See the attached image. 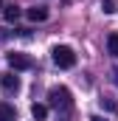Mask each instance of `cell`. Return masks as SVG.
I'll return each mask as SVG.
<instances>
[{
    "mask_svg": "<svg viewBox=\"0 0 118 121\" xmlns=\"http://www.w3.org/2000/svg\"><path fill=\"white\" fill-rule=\"evenodd\" d=\"M0 87L3 93H20V76L17 73H11V70H6V73H0Z\"/></svg>",
    "mask_w": 118,
    "mask_h": 121,
    "instance_id": "4",
    "label": "cell"
},
{
    "mask_svg": "<svg viewBox=\"0 0 118 121\" xmlns=\"http://www.w3.org/2000/svg\"><path fill=\"white\" fill-rule=\"evenodd\" d=\"M6 59H8V65H11L14 70H31V68H34V59H31L28 54H20V51H11Z\"/></svg>",
    "mask_w": 118,
    "mask_h": 121,
    "instance_id": "3",
    "label": "cell"
},
{
    "mask_svg": "<svg viewBox=\"0 0 118 121\" xmlns=\"http://www.w3.org/2000/svg\"><path fill=\"white\" fill-rule=\"evenodd\" d=\"M113 82H115V85H118V65H115V68H113Z\"/></svg>",
    "mask_w": 118,
    "mask_h": 121,
    "instance_id": "12",
    "label": "cell"
},
{
    "mask_svg": "<svg viewBox=\"0 0 118 121\" xmlns=\"http://www.w3.org/2000/svg\"><path fill=\"white\" fill-rule=\"evenodd\" d=\"M48 104L56 107V110H70L73 107V96H70V90L65 85H59V87H51L48 90Z\"/></svg>",
    "mask_w": 118,
    "mask_h": 121,
    "instance_id": "2",
    "label": "cell"
},
{
    "mask_svg": "<svg viewBox=\"0 0 118 121\" xmlns=\"http://www.w3.org/2000/svg\"><path fill=\"white\" fill-rule=\"evenodd\" d=\"M107 51H110V56H115V59H118V34H115V31L107 37Z\"/></svg>",
    "mask_w": 118,
    "mask_h": 121,
    "instance_id": "8",
    "label": "cell"
},
{
    "mask_svg": "<svg viewBox=\"0 0 118 121\" xmlns=\"http://www.w3.org/2000/svg\"><path fill=\"white\" fill-rule=\"evenodd\" d=\"M115 9H118V0H101V11L104 14H113Z\"/></svg>",
    "mask_w": 118,
    "mask_h": 121,
    "instance_id": "10",
    "label": "cell"
},
{
    "mask_svg": "<svg viewBox=\"0 0 118 121\" xmlns=\"http://www.w3.org/2000/svg\"><path fill=\"white\" fill-rule=\"evenodd\" d=\"M25 17H28L31 23H45L48 20V9L45 6H31L28 11H25Z\"/></svg>",
    "mask_w": 118,
    "mask_h": 121,
    "instance_id": "5",
    "label": "cell"
},
{
    "mask_svg": "<svg viewBox=\"0 0 118 121\" xmlns=\"http://www.w3.org/2000/svg\"><path fill=\"white\" fill-rule=\"evenodd\" d=\"M3 14H6V20H8V23H17V20H20V14H23V11H20V9H17V6H6V11H3Z\"/></svg>",
    "mask_w": 118,
    "mask_h": 121,
    "instance_id": "9",
    "label": "cell"
},
{
    "mask_svg": "<svg viewBox=\"0 0 118 121\" xmlns=\"http://www.w3.org/2000/svg\"><path fill=\"white\" fill-rule=\"evenodd\" d=\"M101 107H104V110H110V113H113V110H115V101H110V99H101Z\"/></svg>",
    "mask_w": 118,
    "mask_h": 121,
    "instance_id": "11",
    "label": "cell"
},
{
    "mask_svg": "<svg viewBox=\"0 0 118 121\" xmlns=\"http://www.w3.org/2000/svg\"><path fill=\"white\" fill-rule=\"evenodd\" d=\"M90 121H107V118H101V116H93V118H90Z\"/></svg>",
    "mask_w": 118,
    "mask_h": 121,
    "instance_id": "13",
    "label": "cell"
},
{
    "mask_svg": "<svg viewBox=\"0 0 118 121\" xmlns=\"http://www.w3.org/2000/svg\"><path fill=\"white\" fill-rule=\"evenodd\" d=\"M51 59H54L56 68L70 70V68H76V51H73L70 45H54V48H51Z\"/></svg>",
    "mask_w": 118,
    "mask_h": 121,
    "instance_id": "1",
    "label": "cell"
},
{
    "mask_svg": "<svg viewBox=\"0 0 118 121\" xmlns=\"http://www.w3.org/2000/svg\"><path fill=\"white\" fill-rule=\"evenodd\" d=\"M31 116H34V121H42L48 116V104H31Z\"/></svg>",
    "mask_w": 118,
    "mask_h": 121,
    "instance_id": "7",
    "label": "cell"
},
{
    "mask_svg": "<svg viewBox=\"0 0 118 121\" xmlns=\"http://www.w3.org/2000/svg\"><path fill=\"white\" fill-rule=\"evenodd\" d=\"M0 121H17V110L8 101H0Z\"/></svg>",
    "mask_w": 118,
    "mask_h": 121,
    "instance_id": "6",
    "label": "cell"
}]
</instances>
